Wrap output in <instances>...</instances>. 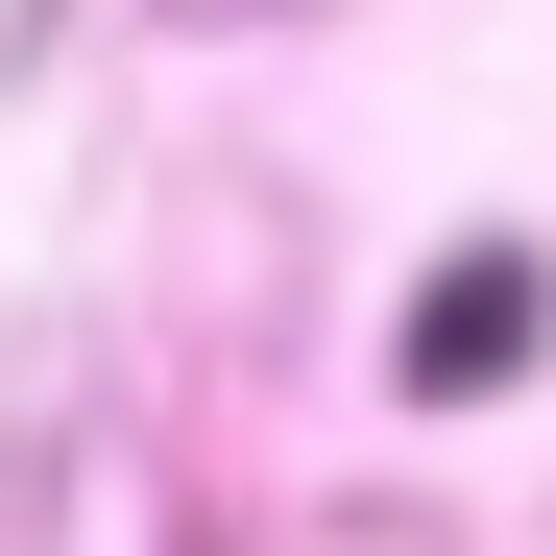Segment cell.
I'll list each match as a JSON object with an SVG mask.
<instances>
[{"instance_id": "1", "label": "cell", "mask_w": 556, "mask_h": 556, "mask_svg": "<svg viewBox=\"0 0 556 556\" xmlns=\"http://www.w3.org/2000/svg\"><path fill=\"white\" fill-rule=\"evenodd\" d=\"M484 363H532V266H435V315H412V388H484Z\"/></svg>"}]
</instances>
